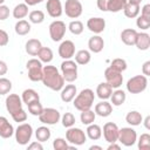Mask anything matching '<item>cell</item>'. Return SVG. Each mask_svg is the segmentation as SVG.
I'll return each instance as SVG.
<instances>
[{
	"label": "cell",
	"mask_w": 150,
	"mask_h": 150,
	"mask_svg": "<svg viewBox=\"0 0 150 150\" xmlns=\"http://www.w3.org/2000/svg\"><path fill=\"white\" fill-rule=\"evenodd\" d=\"M50 135H52L50 130L47 127H45V125L39 127L35 130V137H36V141H39V142H46V141H48L50 138Z\"/></svg>",
	"instance_id": "cell-36"
},
{
	"label": "cell",
	"mask_w": 150,
	"mask_h": 150,
	"mask_svg": "<svg viewBox=\"0 0 150 150\" xmlns=\"http://www.w3.org/2000/svg\"><path fill=\"white\" fill-rule=\"evenodd\" d=\"M111 93H112V88L107 82L100 83L97 86V88H96V95L101 100H108V98H110Z\"/></svg>",
	"instance_id": "cell-25"
},
{
	"label": "cell",
	"mask_w": 150,
	"mask_h": 150,
	"mask_svg": "<svg viewBox=\"0 0 150 150\" xmlns=\"http://www.w3.org/2000/svg\"><path fill=\"white\" fill-rule=\"evenodd\" d=\"M142 73H143L144 76H149V75H150V61H145V62L143 63Z\"/></svg>",
	"instance_id": "cell-52"
},
{
	"label": "cell",
	"mask_w": 150,
	"mask_h": 150,
	"mask_svg": "<svg viewBox=\"0 0 150 150\" xmlns=\"http://www.w3.org/2000/svg\"><path fill=\"white\" fill-rule=\"evenodd\" d=\"M68 29L70 30L71 34H74V35H80V34H82V32H83V29H84V26H83V23H82L81 21L74 20V21H71V22L68 25Z\"/></svg>",
	"instance_id": "cell-40"
},
{
	"label": "cell",
	"mask_w": 150,
	"mask_h": 150,
	"mask_svg": "<svg viewBox=\"0 0 150 150\" xmlns=\"http://www.w3.org/2000/svg\"><path fill=\"white\" fill-rule=\"evenodd\" d=\"M53 148H54V150H67V149H69V145H68L67 139L57 137L53 142Z\"/></svg>",
	"instance_id": "cell-45"
},
{
	"label": "cell",
	"mask_w": 150,
	"mask_h": 150,
	"mask_svg": "<svg viewBox=\"0 0 150 150\" xmlns=\"http://www.w3.org/2000/svg\"><path fill=\"white\" fill-rule=\"evenodd\" d=\"M137 141V134L132 128H122L118 129L117 142H120L124 146H132Z\"/></svg>",
	"instance_id": "cell-8"
},
{
	"label": "cell",
	"mask_w": 150,
	"mask_h": 150,
	"mask_svg": "<svg viewBox=\"0 0 150 150\" xmlns=\"http://www.w3.org/2000/svg\"><path fill=\"white\" fill-rule=\"evenodd\" d=\"M125 98H127L125 93H124L123 90L118 89V88H117L115 91H112V93H111V96H110L111 103H112V105H115V107L122 105V104L125 102Z\"/></svg>",
	"instance_id": "cell-28"
},
{
	"label": "cell",
	"mask_w": 150,
	"mask_h": 150,
	"mask_svg": "<svg viewBox=\"0 0 150 150\" xmlns=\"http://www.w3.org/2000/svg\"><path fill=\"white\" fill-rule=\"evenodd\" d=\"M14 135H15V141H16L18 144L26 145V144H28V142L32 138L33 128L29 123H21L14 130Z\"/></svg>",
	"instance_id": "cell-4"
},
{
	"label": "cell",
	"mask_w": 150,
	"mask_h": 150,
	"mask_svg": "<svg viewBox=\"0 0 150 150\" xmlns=\"http://www.w3.org/2000/svg\"><path fill=\"white\" fill-rule=\"evenodd\" d=\"M94 100H95L94 91L91 89H89V88H86V89L81 90L80 94H77L74 97V107L79 111L88 110V109H90L93 107Z\"/></svg>",
	"instance_id": "cell-2"
},
{
	"label": "cell",
	"mask_w": 150,
	"mask_h": 150,
	"mask_svg": "<svg viewBox=\"0 0 150 150\" xmlns=\"http://www.w3.org/2000/svg\"><path fill=\"white\" fill-rule=\"evenodd\" d=\"M136 25H137L138 28H141L143 30L149 29V27H150V19H148V18H145L143 15H139V16H137Z\"/></svg>",
	"instance_id": "cell-46"
},
{
	"label": "cell",
	"mask_w": 150,
	"mask_h": 150,
	"mask_svg": "<svg viewBox=\"0 0 150 150\" xmlns=\"http://www.w3.org/2000/svg\"><path fill=\"white\" fill-rule=\"evenodd\" d=\"M59 55L63 60H69L75 55V45L70 40H64L59 46Z\"/></svg>",
	"instance_id": "cell-15"
},
{
	"label": "cell",
	"mask_w": 150,
	"mask_h": 150,
	"mask_svg": "<svg viewBox=\"0 0 150 150\" xmlns=\"http://www.w3.org/2000/svg\"><path fill=\"white\" fill-rule=\"evenodd\" d=\"M109 67H111L112 69H115V70L122 73V71H124V70L127 69L128 64H127V61H125L124 59H115V60L111 61V63H110Z\"/></svg>",
	"instance_id": "cell-41"
},
{
	"label": "cell",
	"mask_w": 150,
	"mask_h": 150,
	"mask_svg": "<svg viewBox=\"0 0 150 150\" xmlns=\"http://www.w3.org/2000/svg\"><path fill=\"white\" fill-rule=\"evenodd\" d=\"M86 132H87V136L91 141H97L102 136V129H101V127L97 125V124H94V123H91V124L88 125Z\"/></svg>",
	"instance_id": "cell-29"
},
{
	"label": "cell",
	"mask_w": 150,
	"mask_h": 150,
	"mask_svg": "<svg viewBox=\"0 0 150 150\" xmlns=\"http://www.w3.org/2000/svg\"><path fill=\"white\" fill-rule=\"evenodd\" d=\"M128 1L127 0H109L108 1V11L112 13H117L122 11Z\"/></svg>",
	"instance_id": "cell-37"
},
{
	"label": "cell",
	"mask_w": 150,
	"mask_h": 150,
	"mask_svg": "<svg viewBox=\"0 0 150 150\" xmlns=\"http://www.w3.org/2000/svg\"><path fill=\"white\" fill-rule=\"evenodd\" d=\"M108 1L109 0H97V8L102 12H108Z\"/></svg>",
	"instance_id": "cell-50"
},
{
	"label": "cell",
	"mask_w": 150,
	"mask_h": 150,
	"mask_svg": "<svg viewBox=\"0 0 150 150\" xmlns=\"http://www.w3.org/2000/svg\"><path fill=\"white\" fill-rule=\"evenodd\" d=\"M8 41H9V36H8L7 32H5L4 29H0V47L7 46Z\"/></svg>",
	"instance_id": "cell-49"
},
{
	"label": "cell",
	"mask_w": 150,
	"mask_h": 150,
	"mask_svg": "<svg viewBox=\"0 0 150 150\" xmlns=\"http://www.w3.org/2000/svg\"><path fill=\"white\" fill-rule=\"evenodd\" d=\"M107 149H108V150H112V149H115V150H120L121 146H120L118 144H116V142H114V143H109V145H108Z\"/></svg>",
	"instance_id": "cell-56"
},
{
	"label": "cell",
	"mask_w": 150,
	"mask_h": 150,
	"mask_svg": "<svg viewBox=\"0 0 150 150\" xmlns=\"http://www.w3.org/2000/svg\"><path fill=\"white\" fill-rule=\"evenodd\" d=\"M149 122H150V116H146L145 120H144V125L146 129H150V125H149Z\"/></svg>",
	"instance_id": "cell-57"
},
{
	"label": "cell",
	"mask_w": 150,
	"mask_h": 150,
	"mask_svg": "<svg viewBox=\"0 0 150 150\" xmlns=\"http://www.w3.org/2000/svg\"><path fill=\"white\" fill-rule=\"evenodd\" d=\"M5 104H6L7 111H8L11 115L14 114L15 111L22 109V100H21V97H20L18 94H9V95L6 97Z\"/></svg>",
	"instance_id": "cell-13"
},
{
	"label": "cell",
	"mask_w": 150,
	"mask_h": 150,
	"mask_svg": "<svg viewBox=\"0 0 150 150\" xmlns=\"http://www.w3.org/2000/svg\"><path fill=\"white\" fill-rule=\"evenodd\" d=\"M103 137L108 143L117 142L118 137V127L112 122H107L103 125Z\"/></svg>",
	"instance_id": "cell-14"
},
{
	"label": "cell",
	"mask_w": 150,
	"mask_h": 150,
	"mask_svg": "<svg viewBox=\"0 0 150 150\" xmlns=\"http://www.w3.org/2000/svg\"><path fill=\"white\" fill-rule=\"evenodd\" d=\"M136 36H137V32L132 28H125L121 33V40L127 46H134L136 41Z\"/></svg>",
	"instance_id": "cell-22"
},
{
	"label": "cell",
	"mask_w": 150,
	"mask_h": 150,
	"mask_svg": "<svg viewBox=\"0 0 150 150\" xmlns=\"http://www.w3.org/2000/svg\"><path fill=\"white\" fill-rule=\"evenodd\" d=\"M74 56H75V62H76L77 64H81V66L88 64V63L90 62V59H91L90 52L87 50V49H81V50H79Z\"/></svg>",
	"instance_id": "cell-30"
},
{
	"label": "cell",
	"mask_w": 150,
	"mask_h": 150,
	"mask_svg": "<svg viewBox=\"0 0 150 150\" xmlns=\"http://www.w3.org/2000/svg\"><path fill=\"white\" fill-rule=\"evenodd\" d=\"M63 11L68 18L77 19L82 14L83 7H82V4L80 2V0H66Z\"/></svg>",
	"instance_id": "cell-12"
},
{
	"label": "cell",
	"mask_w": 150,
	"mask_h": 150,
	"mask_svg": "<svg viewBox=\"0 0 150 150\" xmlns=\"http://www.w3.org/2000/svg\"><path fill=\"white\" fill-rule=\"evenodd\" d=\"M139 5L137 4H131V2H127L124 8H123V12H124V15L129 19H134V18H137L138 14H139Z\"/></svg>",
	"instance_id": "cell-26"
},
{
	"label": "cell",
	"mask_w": 150,
	"mask_h": 150,
	"mask_svg": "<svg viewBox=\"0 0 150 150\" xmlns=\"http://www.w3.org/2000/svg\"><path fill=\"white\" fill-rule=\"evenodd\" d=\"M111 112H112V105L105 100H102L95 105V114L101 117H108Z\"/></svg>",
	"instance_id": "cell-19"
},
{
	"label": "cell",
	"mask_w": 150,
	"mask_h": 150,
	"mask_svg": "<svg viewBox=\"0 0 150 150\" xmlns=\"http://www.w3.org/2000/svg\"><path fill=\"white\" fill-rule=\"evenodd\" d=\"M13 16L18 20H21L28 15V6L26 4H19L13 9Z\"/></svg>",
	"instance_id": "cell-34"
},
{
	"label": "cell",
	"mask_w": 150,
	"mask_h": 150,
	"mask_svg": "<svg viewBox=\"0 0 150 150\" xmlns=\"http://www.w3.org/2000/svg\"><path fill=\"white\" fill-rule=\"evenodd\" d=\"M46 9L49 16L52 18H60L63 13L62 4L60 0H47Z\"/></svg>",
	"instance_id": "cell-16"
},
{
	"label": "cell",
	"mask_w": 150,
	"mask_h": 150,
	"mask_svg": "<svg viewBox=\"0 0 150 150\" xmlns=\"http://www.w3.org/2000/svg\"><path fill=\"white\" fill-rule=\"evenodd\" d=\"M125 121H127L128 124L136 127V125H139V124L143 122V117H142L141 112H138V111H136V110H131V111H129V112L127 114Z\"/></svg>",
	"instance_id": "cell-31"
},
{
	"label": "cell",
	"mask_w": 150,
	"mask_h": 150,
	"mask_svg": "<svg viewBox=\"0 0 150 150\" xmlns=\"http://www.w3.org/2000/svg\"><path fill=\"white\" fill-rule=\"evenodd\" d=\"M12 118L14 120V122H18V123H21V122H25L27 120V112L23 110V109H20L18 111H15L14 114L11 115Z\"/></svg>",
	"instance_id": "cell-47"
},
{
	"label": "cell",
	"mask_w": 150,
	"mask_h": 150,
	"mask_svg": "<svg viewBox=\"0 0 150 150\" xmlns=\"http://www.w3.org/2000/svg\"><path fill=\"white\" fill-rule=\"evenodd\" d=\"M4 2H5V0H0V5H4Z\"/></svg>",
	"instance_id": "cell-60"
},
{
	"label": "cell",
	"mask_w": 150,
	"mask_h": 150,
	"mask_svg": "<svg viewBox=\"0 0 150 150\" xmlns=\"http://www.w3.org/2000/svg\"><path fill=\"white\" fill-rule=\"evenodd\" d=\"M60 120H61L62 125L64 128H70V127H73L75 124V116L71 112H66Z\"/></svg>",
	"instance_id": "cell-44"
},
{
	"label": "cell",
	"mask_w": 150,
	"mask_h": 150,
	"mask_svg": "<svg viewBox=\"0 0 150 150\" xmlns=\"http://www.w3.org/2000/svg\"><path fill=\"white\" fill-rule=\"evenodd\" d=\"M128 2H131V4H137V5H141L142 0H127Z\"/></svg>",
	"instance_id": "cell-59"
},
{
	"label": "cell",
	"mask_w": 150,
	"mask_h": 150,
	"mask_svg": "<svg viewBox=\"0 0 150 150\" xmlns=\"http://www.w3.org/2000/svg\"><path fill=\"white\" fill-rule=\"evenodd\" d=\"M43 149V146H42V144H41V142H33V143H30L29 145H28V150H42Z\"/></svg>",
	"instance_id": "cell-53"
},
{
	"label": "cell",
	"mask_w": 150,
	"mask_h": 150,
	"mask_svg": "<svg viewBox=\"0 0 150 150\" xmlns=\"http://www.w3.org/2000/svg\"><path fill=\"white\" fill-rule=\"evenodd\" d=\"M27 107H28V111L33 116H39L42 112V110H43V107L40 103V100H35V101L30 102L29 104H27Z\"/></svg>",
	"instance_id": "cell-39"
},
{
	"label": "cell",
	"mask_w": 150,
	"mask_h": 150,
	"mask_svg": "<svg viewBox=\"0 0 150 150\" xmlns=\"http://www.w3.org/2000/svg\"><path fill=\"white\" fill-rule=\"evenodd\" d=\"M42 45H41V41L38 40V39H29L26 45H25V49H26V53L30 56H36L39 50L41 49Z\"/></svg>",
	"instance_id": "cell-24"
},
{
	"label": "cell",
	"mask_w": 150,
	"mask_h": 150,
	"mask_svg": "<svg viewBox=\"0 0 150 150\" xmlns=\"http://www.w3.org/2000/svg\"><path fill=\"white\" fill-rule=\"evenodd\" d=\"M43 0H25V4L27 6H35L38 4H41Z\"/></svg>",
	"instance_id": "cell-55"
},
{
	"label": "cell",
	"mask_w": 150,
	"mask_h": 150,
	"mask_svg": "<svg viewBox=\"0 0 150 150\" xmlns=\"http://www.w3.org/2000/svg\"><path fill=\"white\" fill-rule=\"evenodd\" d=\"M87 28L95 34H100L105 28V20L103 18H98V16L97 18H90L87 21Z\"/></svg>",
	"instance_id": "cell-17"
},
{
	"label": "cell",
	"mask_w": 150,
	"mask_h": 150,
	"mask_svg": "<svg viewBox=\"0 0 150 150\" xmlns=\"http://www.w3.org/2000/svg\"><path fill=\"white\" fill-rule=\"evenodd\" d=\"M95 117H96V114H95V111H93L91 109L83 110V111H81V115H80L81 123L84 124V125H89V124L94 123Z\"/></svg>",
	"instance_id": "cell-35"
},
{
	"label": "cell",
	"mask_w": 150,
	"mask_h": 150,
	"mask_svg": "<svg viewBox=\"0 0 150 150\" xmlns=\"http://www.w3.org/2000/svg\"><path fill=\"white\" fill-rule=\"evenodd\" d=\"M40 122L43 123V124H47V125H53V124H56L60 118H61V115H60V111L57 109H54V108H43L42 112L38 116Z\"/></svg>",
	"instance_id": "cell-9"
},
{
	"label": "cell",
	"mask_w": 150,
	"mask_h": 150,
	"mask_svg": "<svg viewBox=\"0 0 150 150\" xmlns=\"http://www.w3.org/2000/svg\"><path fill=\"white\" fill-rule=\"evenodd\" d=\"M21 100H22V103H25L27 105V104H29L30 102H33L35 100H40V95L38 94V91L29 88V89H25L22 91Z\"/></svg>",
	"instance_id": "cell-32"
},
{
	"label": "cell",
	"mask_w": 150,
	"mask_h": 150,
	"mask_svg": "<svg viewBox=\"0 0 150 150\" xmlns=\"http://www.w3.org/2000/svg\"><path fill=\"white\" fill-rule=\"evenodd\" d=\"M61 73L64 81L71 83L77 79V63L73 60H64L61 63Z\"/></svg>",
	"instance_id": "cell-5"
},
{
	"label": "cell",
	"mask_w": 150,
	"mask_h": 150,
	"mask_svg": "<svg viewBox=\"0 0 150 150\" xmlns=\"http://www.w3.org/2000/svg\"><path fill=\"white\" fill-rule=\"evenodd\" d=\"M36 56H39V60L41 62L49 63V62H52L54 55H53V50L49 47H41V49L39 50Z\"/></svg>",
	"instance_id": "cell-33"
},
{
	"label": "cell",
	"mask_w": 150,
	"mask_h": 150,
	"mask_svg": "<svg viewBox=\"0 0 150 150\" xmlns=\"http://www.w3.org/2000/svg\"><path fill=\"white\" fill-rule=\"evenodd\" d=\"M7 70H8V67H7L6 62H4V61L0 60V77H1L2 75H5V74L7 73Z\"/></svg>",
	"instance_id": "cell-54"
},
{
	"label": "cell",
	"mask_w": 150,
	"mask_h": 150,
	"mask_svg": "<svg viewBox=\"0 0 150 150\" xmlns=\"http://www.w3.org/2000/svg\"><path fill=\"white\" fill-rule=\"evenodd\" d=\"M138 149L139 150H149L150 149V135L142 134L138 138Z\"/></svg>",
	"instance_id": "cell-42"
},
{
	"label": "cell",
	"mask_w": 150,
	"mask_h": 150,
	"mask_svg": "<svg viewBox=\"0 0 150 150\" xmlns=\"http://www.w3.org/2000/svg\"><path fill=\"white\" fill-rule=\"evenodd\" d=\"M135 46L139 50H148L149 47H150V35L148 33H144V32L137 33Z\"/></svg>",
	"instance_id": "cell-23"
},
{
	"label": "cell",
	"mask_w": 150,
	"mask_h": 150,
	"mask_svg": "<svg viewBox=\"0 0 150 150\" xmlns=\"http://www.w3.org/2000/svg\"><path fill=\"white\" fill-rule=\"evenodd\" d=\"M89 150H102V146L101 145H91L89 148Z\"/></svg>",
	"instance_id": "cell-58"
},
{
	"label": "cell",
	"mask_w": 150,
	"mask_h": 150,
	"mask_svg": "<svg viewBox=\"0 0 150 150\" xmlns=\"http://www.w3.org/2000/svg\"><path fill=\"white\" fill-rule=\"evenodd\" d=\"M30 28H32V27H30V23H29L28 21L23 20V19L19 20V21L15 23V26H14L15 33H16L18 35H21V36L27 35V34L30 32Z\"/></svg>",
	"instance_id": "cell-27"
},
{
	"label": "cell",
	"mask_w": 150,
	"mask_h": 150,
	"mask_svg": "<svg viewBox=\"0 0 150 150\" xmlns=\"http://www.w3.org/2000/svg\"><path fill=\"white\" fill-rule=\"evenodd\" d=\"M76 87L75 84H67L66 87L63 86V88L61 89V100L66 103H69L74 100V97L76 96Z\"/></svg>",
	"instance_id": "cell-20"
},
{
	"label": "cell",
	"mask_w": 150,
	"mask_h": 150,
	"mask_svg": "<svg viewBox=\"0 0 150 150\" xmlns=\"http://www.w3.org/2000/svg\"><path fill=\"white\" fill-rule=\"evenodd\" d=\"M104 77H105V81L111 87V88H120L123 83V76H122V73L112 69L111 67H108L105 70H104Z\"/></svg>",
	"instance_id": "cell-11"
},
{
	"label": "cell",
	"mask_w": 150,
	"mask_h": 150,
	"mask_svg": "<svg viewBox=\"0 0 150 150\" xmlns=\"http://www.w3.org/2000/svg\"><path fill=\"white\" fill-rule=\"evenodd\" d=\"M66 34V23L61 20H55L49 25V36L54 42L61 41Z\"/></svg>",
	"instance_id": "cell-10"
},
{
	"label": "cell",
	"mask_w": 150,
	"mask_h": 150,
	"mask_svg": "<svg viewBox=\"0 0 150 150\" xmlns=\"http://www.w3.org/2000/svg\"><path fill=\"white\" fill-rule=\"evenodd\" d=\"M28 19H29V21H30L32 23H35V25L41 23V22H43V20H45V13H43L42 11H40V9L32 11V12L28 14Z\"/></svg>",
	"instance_id": "cell-38"
},
{
	"label": "cell",
	"mask_w": 150,
	"mask_h": 150,
	"mask_svg": "<svg viewBox=\"0 0 150 150\" xmlns=\"http://www.w3.org/2000/svg\"><path fill=\"white\" fill-rule=\"evenodd\" d=\"M104 41L100 35H94L88 40V48L93 53H100L103 50Z\"/></svg>",
	"instance_id": "cell-21"
},
{
	"label": "cell",
	"mask_w": 150,
	"mask_h": 150,
	"mask_svg": "<svg viewBox=\"0 0 150 150\" xmlns=\"http://www.w3.org/2000/svg\"><path fill=\"white\" fill-rule=\"evenodd\" d=\"M42 70H43V75H42L41 81L47 88H49L54 91H59L63 88L66 81H64L62 74H60V71L57 70L56 67L45 66L42 68Z\"/></svg>",
	"instance_id": "cell-1"
},
{
	"label": "cell",
	"mask_w": 150,
	"mask_h": 150,
	"mask_svg": "<svg viewBox=\"0 0 150 150\" xmlns=\"http://www.w3.org/2000/svg\"><path fill=\"white\" fill-rule=\"evenodd\" d=\"M9 16V8L6 5H0V21L8 19Z\"/></svg>",
	"instance_id": "cell-48"
},
{
	"label": "cell",
	"mask_w": 150,
	"mask_h": 150,
	"mask_svg": "<svg viewBox=\"0 0 150 150\" xmlns=\"http://www.w3.org/2000/svg\"><path fill=\"white\" fill-rule=\"evenodd\" d=\"M12 90V82L6 77H0V95H6Z\"/></svg>",
	"instance_id": "cell-43"
},
{
	"label": "cell",
	"mask_w": 150,
	"mask_h": 150,
	"mask_svg": "<svg viewBox=\"0 0 150 150\" xmlns=\"http://www.w3.org/2000/svg\"><path fill=\"white\" fill-rule=\"evenodd\" d=\"M66 139L68 143L77 146V145H82L86 143L87 141V135L84 134V131L80 128H68V130L66 131Z\"/></svg>",
	"instance_id": "cell-7"
},
{
	"label": "cell",
	"mask_w": 150,
	"mask_h": 150,
	"mask_svg": "<svg viewBox=\"0 0 150 150\" xmlns=\"http://www.w3.org/2000/svg\"><path fill=\"white\" fill-rule=\"evenodd\" d=\"M139 12H141V15H143V16H145V18L150 19V5H149V4L144 5Z\"/></svg>",
	"instance_id": "cell-51"
},
{
	"label": "cell",
	"mask_w": 150,
	"mask_h": 150,
	"mask_svg": "<svg viewBox=\"0 0 150 150\" xmlns=\"http://www.w3.org/2000/svg\"><path fill=\"white\" fill-rule=\"evenodd\" d=\"M125 86L130 94H141L148 87V79L144 75H136L129 79Z\"/></svg>",
	"instance_id": "cell-3"
},
{
	"label": "cell",
	"mask_w": 150,
	"mask_h": 150,
	"mask_svg": "<svg viewBox=\"0 0 150 150\" xmlns=\"http://www.w3.org/2000/svg\"><path fill=\"white\" fill-rule=\"evenodd\" d=\"M14 134L13 125L8 122V120L4 116H0V137L2 138H9Z\"/></svg>",
	"instance_id": "cell-18"
},
{
	"label": "cell",
	"mask_w": 150,
	"mask_h": 150,
	"mask_svg": "<svg viewBox=\"0 0 150 150\" xmlns=\"http://www.w3.org/2000/svg\"><path fill=\"white\" fill-rule=\"evenodd\" d=\"M27 69H28V77L30 81L33 82H38L42 80V75H43V70H42V62L38 59H30L27 61L26 64Z\"/></svg>",
	"instance_id": "cell-6"
}]
</instances>
